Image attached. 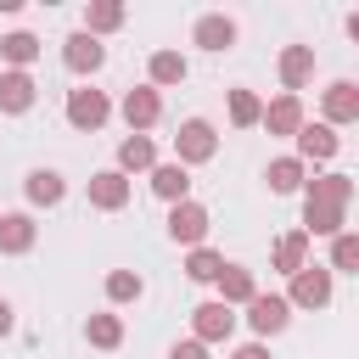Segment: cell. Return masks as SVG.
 <instances>
[{
  "mask_svg": "<svg viewBox=\"0 0 359 359\" xmlns=\"http://www.w3.org/2000/svg\"><path fill=\"white\" fill-rule=\"evenodd\" d=\"M331 269H348V275H359V236H353V230H342V236L331 241Z\"/></svg>",
  "mask_w": 359,
  "mask_h": 359,
  "instance_id": "cell-32",
  "label": "cell"
},
{
  "mask_svg": "<svg viewBox=\"0 0 359 359\" xmlns=\"http://www.w3.org/2000/svg\"><path fill=\"white\" fill-rule=\"evenodd\" d=\"M168 359H208V342H196V337H191V342H174Z\"/></svg>",
  "mask_w": 359,
  "mask_h": 359,
  "instance_id": "cell-33",
  "label": "cell"
},
{
  "mask_svg": "<svg viewBox=\"0 0 359 359\" xmlns=\"http://www.w3.org/2000/svg\"><path fill=\"white\" fill-rule=\"evenodd\" d=\"M286 320H292V303H286V297H275V292H269V297L258 292V297L247 303V325H252L258 337H275V331H286Z\"/></svg>",
  "mask_w": 359,
  "mask_h": 359,
  "instance_id": "cell-6",
  "label": "cell"
},
{
  "mask_svg": "<svg viewBox=\"0 0 359 359\" xmlns=\"http://www.w3.org/2000/svg\"><path fill=\"white\" fill-rule=\"evenodd\" d=\"M140 292H146V280H140L135 269H112V275H107V297H112V303H135Z\"/></svg>",
  "mask_w": 359,
  "mask_h": 359,
  "instance_id": "cell-31",
  "label": "cell"
},
{
  "mask_svg": "<svg viewBox=\"0 0 359 359\" xmlns=\"http://www.w3.org/2000/svg\"><path fill=\"white\" fill-rule=\"evenodd\" d=\"M320 107H325V123H359V84L337 79V84L320 95Z\"/></svg>",
  "mask_w": 359,
  "mask_h": 359,
  "instance_id": "cell-8",
  "label": "cell"
},
{
  "mask_svg": "<svg viewBox=\"0 0 359 359\" xmlns=\"http://www.w3.org/2000/svg\"><path fill=\"white\" fill-rule=\"evenodd\" d=\"M118 22H123V6H118V0H95V6L84 11V34H95V39L112 34Z\"/></svg>",
  "mask_w": 359,
  "mask_h": 359,
  "instance_id": "cell-25",
  "label": "cell"
},
{
  "mask_svg": "<svg viewBox=\"0 0 359 359\" xmlns=\"http://www.w3.org/2000/svg\"><path fill=\"white\" fill-rule=\"evenodd\" d=\"M185 275H191V280H219V275H224V258H219L213 247H191Z\"/></svg>",
  "mask_w": 359,
  "mask_h": 359,
  "instance_id": "cell-28",
  "label": "cell"
},
{
  "mask_svg": "<svg viewBox=\"0 0 359 359\" xmlns=\"http://www.w3.org/2000/svg\"><path fill=\"white\" fill-rule=\"evenodd\" d=\"M309 73H314V50H309V45H286V50H280V84H286V95H292L297 84H309Z\"/></svg>",
  "mask_w": 359,
  "mask_h": 359,
  "instance_id": "cell-20",
  "label": "cell"
},
{
  "mask_svg": "<svg viewBox=\"0 0 359 359\" xmlns=\"http://www.w3.org/2000/svg\"><path fill=\"white\" fill-rule=\"evenodd\" d=\"M264 129H269V135H297V129H303V101H297V95L269 101V107H264Z\"/></svg>",
  "mask_w": 359,
  "mask_h": 359,
  "instance_id": "cell-16",
  "label": "cell"
},
{
  "mask_svg": "<svg viewBox=\"0 0 359 359\" xmlns=\"http://www.w3.org/2000/svg\"><path fill=\"white\" fill-rule=\"evenodd\" d=\"M157 118H163V101H157V90H129V95H123V123H129L135 135H140V129H151Z\"/></svg>",
  "mask_w": 359,
  "mask_h": 359,
  "instance_id": "cell-12",
  "label": "cell"
},
{
  "mask_svg": "<svg viewBox=\"0 0 359 359\" xmlns=\"http://www.w3.org/2000/svg\"><path fill=\"white\" fill-rule=\"evenodd\" d=\"M208 224H213V219H208V208H202V202H174V208H168V236H174V241H185V247H202Z\"/></svg>",
  "mask_w": 359,
  "mask_h": 359,
  "instance_id": "cell-5",
  "label": "cell"
},
{
  "mask_svg": "<svg viewBox=\"0 0 359 359\" xmlns=\"http://www.w3.org/2000/svg\"><path fill=\"white\" fill-rule=\"evenodd\" d=\"M140 168H157V146L146 135H129L118 146V174H140Z\"/></svg>",
  "mask_w": 359,
  "mask_h": 359,
  "instance_id": "cell-22",
  "label": "cell"
},
{
  "mask_svg": "<svg viewBox=\"0 0 359 359\" xmlns=\"http://www.w3.org/2000/svg\"><path fill=\"white\" fill-rule=\"evenodd\" d=\"M292 309H325L331 303V264H303L292 275Z\"/></svg>",
  "mask_w": 359,
  "mask_h": 359,
  "instance_id": "cell-2",
  "label": "cell"
},
{
  "mask_svg": "<svg viewBox=\"0 0 359 359\" xmlns=\"http://www.w3.org/2000/svg\"><path fill=\"white\" fill-rule=\"evenodd\" d=\"M348 196H353V180H348V174H314V180H303V202L348 208Z\"/></svg>",
  "mask_w": 359,
  "mask_h": 359,
  "instance_id": "cell-11",
  "label": "cell"
},
{
  "mask_svg": "<svg viewBox=\"0 0 359 359\" xmlns=\"http://www.w3.org/2000/svg\"><path fill=\"white\" fill-rule=\"evenodd\" d=\"M34 90H39V84H34L28 73L6 67V73H0V112H28V107H34Z\"/></svg>",
  "mask_w": 359,
  "mask_h": 359,
  "instance_id": "cell-15",
  "label": "cell"
},
{
  "mask_svg": "<svg viewBox=\"0 0 359 359\" xmlns=\"http://www.w3.org/2000/svg\"><path fill=\"white\" fill-rule=\"evenodd\" d=\"M230 123H236V129L264 123V101H258L252 90H230Z\"/></svg>",
  "mask_w": 359,
  "mask_h": 359,
  "instance_id": "cell-26",
  "label": "cell"
},
{
  "mask_svg": "<svg viewBox=\"0 0 359 359\" xmlns=\"http://www.w3.org/2000/svg\"><path fill=\"white\" fill-rule=\"evenodd\" d=\"M303 264H309V236H303V230H286V236L275 241V269H280V275H297Z\"/></svg>",
  "mask_w": 359,
  "mask_h": 359,
  "instance_id": "cell-23",
  "label": "cell"
},
{
  "mask_svg": "<svg viewBox=\"0 0 359 359\" xmlns=\"http://www.w3.org/2000/svg\"><path fill=\"white\" fill-rule=\"evenodd\" d=\"M230 359H269V348H264V342H241Z\"/></svg>",
  "mask_w": 359,
  "mask_h": 359,
  "instance_id": "cell-34",
  "label": "cell"
},
{
  "mask_svg": "<svg viewBox=\"0 0 359 359\" xmlns=\"http://www.w3.org/2000/svg\"><path fill=\"white\" fill-rule=\"evenodd\" d=\"M107 118H112V101H107L101 90H90V84H84V90H73V95H67V123H73V129H101Z\"/></svg>",
  "mask_w": 359,
  "mask_h": 359,
  "instance_id": "cell-4",
  "label": "cell"
},
{
  "mask_svg": "<svg viewBox=\"0 0 359 359\" xmlns=\"http://www.w3.org/2000/svg\"><path fill=\"white\" fill-rule=\"evenodd\" d=\"M213 151H219L213 123H208V118H185V123H180V135H174V163H185V168H191V163H208Z\"/></svg>",
  "mask_w": 359,
  "mask_h": 359,
  "instance_id": "cell-1",
  "label": "cell"
},
{
  "mask_svg": "<svg viewBox=\"0 0 359 359\" xmlns=\"http://www.w3.org/2000/svg\"><path fill=\"white\" fill-rule=\"evenodd\" d=\"M151 191H157L163 202H191V174H185V163H157V168H151Z\"/></svg>",
  "mask_w": 359,
  "mask_h": 359,
  "instance_id": "cell-13",
  "label": "cell"
},
{
  "mask_svg": "<svg viewBox=\"0 0 359 359\" xmlns=\"http://www.w3.org/2000/svg\"><path fill=\"white\" fill-rule=\"evenodd\" d=\"M0 56H6V62H11V67H17V73H28V62H34V56H39V39H34V34H22V28H17V34H6V39H0Z\"/></svg>",
  "mask_w": 359,
  "mask_h": 359,
  "instance_id": "cell-24",
  "label": "cell"
},
{
  "mask_svg": "<svg viewBox=\"0 0 359 359\" xmlns=\"http://www.w3.org/2000/svg\"><path fill=\"white\" fill-rule=\"evenodd\" d=\"M337 146H342V140H337V129H331V123H303V129H297V151H303V157H314V163L337 157Z\"/></svg>",
  "mask_w": 359,
  "mask_h": 359,
  "instance_id": "cell-17",
  "label": "cell"
},
{
  "mask_svg": "<svg viewBox=\"0 0 359 359\" xmlns=\"http://www.w3.org/2000/svg\"><path fill=\"white\" fill-rule=\"evenodd\" d=\"M191 331H196V342H230V331H236V309L230 303H196L191 309Z\"/></svg>",
  "mask_w": 359,
  "mask_h": 359,
  "instance_id": "cell-3",
  "label": "cell"
},
{
  "mask_svg": "<svg viewBox=\"0 0 359 359\" xmlns=\"http://www.w3.org/2000/svg\"><path fill=\"white\" fill-rule=\"evenodd\" d=\"M348 34H353V39H359V11H353V17H348Z\"/></svg>",
  "mask_w": 359,
  "mask_h": 359,
  "instance_id": "cell-36",
  "label": "cell"
},
{
  "mask_svg": "<svg viewBox=\"0 0 359 359\" xmlns=\"http://www.w3.org/2000/svg\"><path fill=\"white\" fill-rule=\"evenodd\" d=\"M62 62H67L73 73H95V67L107 62V45H101L95 34H73V39L62 45Z\"/></svg>",
  "mask_w": 359,
  "mask_h": 359,
  "instance_id": "cell-10",
  "label": "cell"
},
{
  "mask_svg": "<svg viewBox=\"0 0 359 359\" xmlns=\"http://www.w3.org/2000/svg\"><path fill=\"white\" fill-rule=\"evenodd\" d=\"M39 236V224L28 213H0V252H28Z\"/></svg>",
  "mask_w": 359,
  "mask_h": 359,
  "instance_id": "cell-19",
  "label": "cell"
},
{
  "mask_svg": "<svg viewBox=\"0 0 359 359\" xmlns=\"http://www.w3.org/2000/svg\"><path fill=\"white\" fill-rule=\"evenodd\" d=\"M84 337H90L95 348H118V342H123V320H118V314H90Z\"/></svg>",
  "mask_w": 359,
  "mask_h": 359,
  "instance_id": "cell-29",
  "label": "cell"
},
{
  "mask_svg": "<svg viewBox=\"0 0 359 359\" xmlns=\"http://www.w3.org/2000/svg\"><path fill=\"white\" fill-rule=\"evenodd\" d=\"M258 297V280H252V269H241V264H224V275H219V303H252Z\"/></svg>",
  "mask_w": 359,
  "mask_h": 359,
  "instance_id": "cell-18",
  "label": "cell"
},
{
  "mask_svg": "<svg viewBox=\"0 0 359 359\" xmlns=\"http://www.w3.org/2000/svg\"><path fill=\"white\" fill-rule=\"evenodd\" d=\"M6 331H11V303L0 297V337H6Z\"/></svg>",
  "mask_w": 359,
  "mask_h": 359,
  "instance_id": "cell-35",
  "label": "cell"
},
{
  "mask_svg": "<svg viewBox=\"0 0 359 359\" xmlns=\"http://www.w3.org/2000/svg\"><path fill=\"white\" fill-rule=\"evenodd\" d=\"M185 79V56L180 50H151V84H180Z\"/></svg>",
  "mask_w": 359,
  "mask_h": 359,
  "instance_id": "cell-30",
  "label": "cell"
},
{
  "mask_svg": "<svg viewBox=\"0 0 359 359\" xmlns=\"http://www.w3.org/2000/svg\"><path fill=\"white\" fill-rule=\"evenodd\" d=\"M191 39H196L202 50H230V45H236V22H230L224 11H208V17H196Z\"/></svg>",
  "mask_w": 359,
  "mask_h": 359,
  "instance_id": "cell-9",
  "label": "cell"
},
{
  "mask_svg": "<svg viewBox=\"0 0 359 359\" xmlns=\"http://www.w3.org/2000/svg\"><path fill=\"white\" fill-rule=\"evenodd\" d=\"M22 191H28V202H34V208H56V202L67 196V180H62L56 168H34V174L22 180Z\"/></svg>",
  "mask_w": 359,
  "mask_h": 359,
  "instance_id": "cell-14",
  "label": "cell"
},
{
  "mask_svg": "<svg viewBox=\"0 0 359 359\" xmlns=\"http://www.w3.org/2000/svg\"><path fill=\"white\" fill-rule=\"evenodd\" d=\"M297 185H303V157H275V163H269V191L286 196V191H297Z\"/></svg>",
  "mask_w": 359,
  "mask_h": 359,
  "instance_id": "cell-27",
  "label": "cell"
},
{
  "mask_svg": "<svg viewBox=\"0 0 359 359\" xmlns=\"http://www.w3.org/2000/svg\"><path fill=\"white\" fill-rule=\"evenodd\" d=\"M90 202H95V208H107V213H118V208L129 202V174H118V168L90 174Z\"/></svg>",
  "mask_w": 359,
  "mask_h": 359,
  "instance_id": "cell-7",
  "label": "cell"
},
{
  "mask_svg": "<svg viewBox=\"0 0 359 359\" xmlns=\"http://www.w3.org/2000/svg\"><path fill=\"white\" fill-rule=\"evenodd\" d=\"M303 236H342V208L331 202H303Z\"/></svg>",
  "mask_w": 359,
  "mask_h": 359,
  "instance_id": "cell-21",
  "label": "cell"
}]
</instances>
